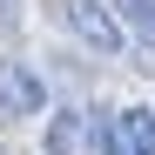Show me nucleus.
Listing matches in <instances>:
<instances>
[{"mask_svg":"<svg viewBox=\"0 0 155 155\" xmlns=\"http://www.w3.org/2000/svg\"><path fill=\"white\" fill-rule=\"evenodd\" d=\"M54 20L88 47V54H101V61H115L121 47H128V27L115 20L108 0H54Z\"/></svg>","mask_w":155,"mask_h":155,"instance_id":"nucleus-1","label":"nucleus"},{"mask_svg":"<svg viewBox=\"0 0 155 155\" xmlns=\"http://www.w3.org/2000/svg\"><path fill=\"white\" fill-rule=\"evenodd\" d=\"M135 68H142V74H155V41H142V47H135Z\"/></svg>","mask_w":155,"mask_h":155,"instance_id":"nucleus-5","label":"nucleus"},{"mask_svg":"<svg viewBox=\"0 0 155 155\" xmlns=\"http://www.w3.org/2000/svg\"><path fill=\"white\" fill-rule=\"evenodd\" d=\"M41 108H47V81H41L27 61L0 54V121H34Z\"/></svg>","mask_w":155,"mask_h":155,"instance_id":"nucleus-2","label":"nucleus"},{"mask_svg":"<svg viewBox=\"0 0 155 155\" xmlns=\"http://www.w3.org/2000/svg\"><path fill=\"white\" fill-rule=\"evenodd\" d=\"M115 7V20L128 34H142V41H155V0H108Z\"/></svg>","mask_w":155,"mask_h":155,"instance_id":"nucleus-4","label":"nucleus"},{"mask_svg":"<svg viewBox=\"0 0 155 155\" xmlns=\"http://www.w3.org/2000/svg\"><path fill=\"white\" fill-rule=\"evenodd\" d=\"M94 128H101V115L81 108V101L47 108V155H88L94 148Z\"/></svg>","mask_w":155,"mask_h":155,"instance_id":"nucleus-3","label":"nucleus"}]
</instances>
